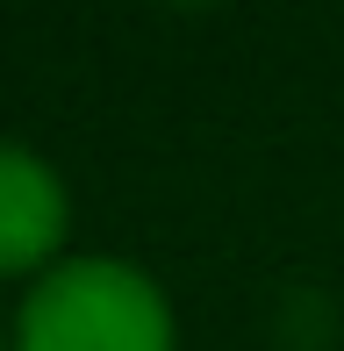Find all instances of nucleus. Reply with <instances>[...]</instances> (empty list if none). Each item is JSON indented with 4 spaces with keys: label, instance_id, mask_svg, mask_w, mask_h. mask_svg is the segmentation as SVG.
Returning <instances> with one entry per match:
<instances>
[{
    "label": "nucleus",
    "instance_id": "nucleus-1",
    "mask_svg": "<svg viewBox=\"0 0 344 351\" xmlns=\"http://www.w3.org/2000/svg\"><path fill=\"white\" fill-rule=\"evenodd\" d=\"M14 351H172V301L130 258H58L14 315Z\"/></svg>",
    "mask_w": 344,
    "mask_h": 351
},
{
    "label": "nucleus",
    "instance_id": "nucleus-2",
    "mask_svg": "<svg viewBox=\"0 0 344 351\" xmlns=\"http://www.w3.org/2000/svg\"><path fill=\"white\" fill-rule=\"evenodd\" d=\"M65 222H72L65 180L36 151L0 143V280H22V273L43 280L65 244Z\"/></svg>",
    "mask_w": 344,
    "mask_h": 351
}]
</instances>
